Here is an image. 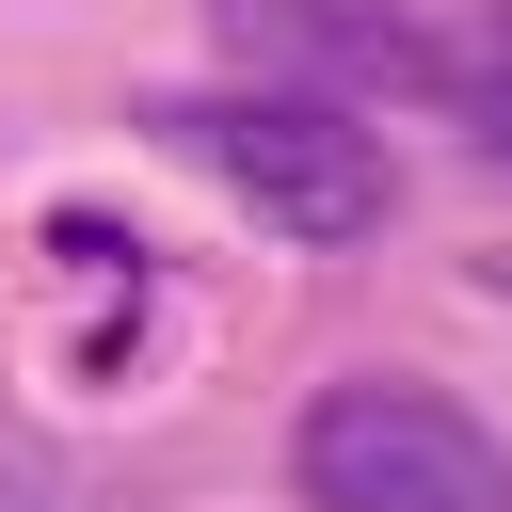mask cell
Wrapping results in <instances>:
<instances>
[{
    "label": "cell",
    "instance_id": "3",
    "mask_svg": "<svg viewBox=\"0 0 512 512\" xmlns=\"http://www.w3.org/2000/svg\"><path fill=\"white\" fill-rule=\"evenodd\" d=\"M208 32H224L240 80H304V96H352V112L448 96V64H464L416 0H208Z\"/></svg>",
    "mask_w": 512,
    "mask_h": 512
},
{
    "label": "cell",
    "instance_id": "6",
    "mask_svg": "<svg viewBox=\"0 0 512 512\" xmlns=\"http://www.w3.org/2000/svg\"><path fill=\"white\" fill-rule=\"evenodd\" d=\"M464 272H480V304H512V240H496V256H464Z\"/></svg>",
    "mask_w": 512,
    "mask_h": 512
},
{
    "label": "cell",
    "instance_id": "5",
    "mask_svg": "<svg viewBox=\"0 0 512 512\" xmlns=\"http://www.w3.org/2000/svg\"><path fill=\"white\" fill-rule=\"evenodd\" d=\"M448 112H464V144L512 176V48H496V64H448Z\"/></svg>",
    "mask_w": 512,
    "mask_h": 512
},
{
    "label": "cell",
    "instance_id": "2",
    "mask_svg": "<svg viewBox=\"0 0 512 512\" xmlns=\"http://www.w3.org/2000/svg\"><path fill=\"white\" fill-rule=\"evenodd\" d=\"M288 496L304 512H512V448L416 368H336L288 416Z\"/></svg>",
    "mask_w": 512,
    "mask_h": 512
},
{
    "label": "cell",
    "instance_id": "4",
    "mask_svg": "<svg viewBox=\"0 0 512 512\" xmlns=\"http://www.w3.org/2000/svg\"><path fill=\"white\" fill-rule=\"evenodd\" d=\"M0 512H96V480H80L48 432H0Z\"/></svg>",
    "mask_w": 512,
    "mask_h": 512
},
{
    "label": "cell",
    "instance_id": "1",
    "mask_svg": "<svg viewBox=\"0 0 512 512\" xmlns=\"http://www.w3.org/2000/svg\"><path fill=\"white\" fill-rule=\"evenodd\" d=\"M144 144H176L224 208H256L272 240H304V256H352V240H384V208H400V160H384V128L352 112V96H304V80H192V96H144Z\"/></svg>",
    "mask_w": 512,
    "mask_h": 512
}]
</instances>
